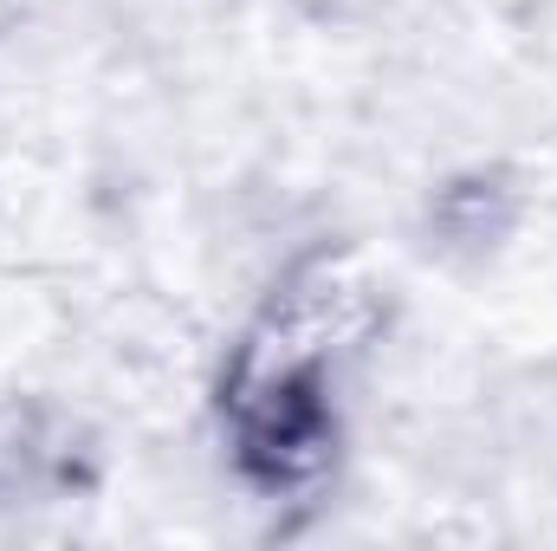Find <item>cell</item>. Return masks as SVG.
Instances as JSON below:
<instances>
[{
  "label": "cell",
  "instance_id": "7a4b0ae2",
  "mask_svg": "<svg viewBox=\"0 0 557 551\" xmlns=\"http://www.w3.org/2000/svg\"><path fill=\"white\" fill-rule=\"evenodd\" d=\"M72 428L46 409H0V500H39L65 487L78 467Z\"/></svg>",
  "mask_w": 557,
  "mask_h": 551
},
{
  "label": "cell",
  "instance_id": "6da1fadb",
  "mask_svg": "<svg viewBox=\"0 0 557 551\" xmlns=\"http://www.w3.org/2000/svg\"><path fill=\"white\" fill-rule=\"evenodd\" d=\"M234 454L260 487H298L331 461V396H324V344L273 318L227 377Z\"/></svg>",
  "mask_w": 557,
  "mask_h": 551
}]
</instances>
